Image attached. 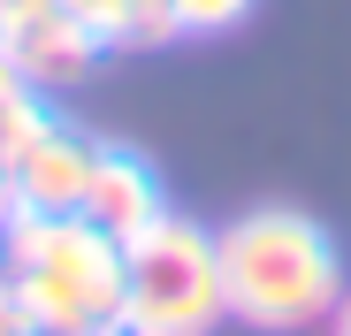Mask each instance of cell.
<instances>
[{
	"label": "cell",
	"instance_id": "6da1fadb",
	"mask_svg": "<svg viewBox=\"0 0 351 336\" xmlns=\"http://www.w3.org/2000/svg\"><path fill=\"white\" fill-rule=\"evenodd\" d=\"M221 252V298L252 328H313L343 306V260L321 237V221L290 206H252L214 237Z\"/></svg>",
	"mask_w": 351,
	"mask_h": 336
},
{
	"label": "cell",
	"instance_id": "7a4b0ae2",
	"mask_svg": "<svg viewBox=\"0 0 351 336\" xmlns=\"http://www.w3.org/2000/svg\"><path fill=\"white\" fill-rule=\"evenodd\" d=\"M0 237H8V291L23 298L31 328L62 336L123 328V237H107L84 214H31V206L0 221Z\"/></svg>",
	"mask_w": 351,
	"mask_h": 336
},
{
	"label": "cell",
	"instance_id": "3957f363",
	"mask_svg": "<svg viewBox=\"0 0 351 336\" xmlns=\"http://www.w3.org/2000/svg\"><path fill=\"white\" fill-rule=\"evenodd\" d=\"M229 313L221 252L199 221L160 214L145 237L123 245V328L130 336H199Z\"/></svg>",
	"mask_w": 351,
	"mask_h": 336
},
{
	"label": "cell",
	"instance_id": "277c9868",
	"mask_svg": "<svg viewBox=\"0 0 351 336\" xmlns=\"http://www.w3.org/2000/svg\"><path fill=\"white\" fill-rule=\"evenodd\" d=\"M0 46H8L16 77L38 84V92H62V84L92 77L99 53H107V46L62 8V0H46V8H31V16H16V23H0Z\"/></svg>",
	"mask_w": 351,
	"mask_h": 336
},
{
	"label": "cell",
	"instance_id": "5b68a950",
	"mask_svg": "<svg viewBox=\"0 0 351 336\" xmlns=\"http://www.w3.org/2000/svg\"><path fill=\"white\" fill-rule=\"evenodd\" d=\"M77 214L130 245V237H145L153 221L168 214L160 206V176H153L138 153H123V145H92V176H84V206Z\"/></svg>",
	"mask_w": 351,
	"mask_h": 336
},
{
	"label": "cell",
	"instance_id": "8992f818",
	"mask_svg": "<svg viewBox=\"0 0 351 336\" xmlns=\"http://www.w3.org/2000/svg\"><path fill=\"white\" fill-rule=\"evenodd\" d=\"M84 176H92V138L53 123L31 153L8 160V184H16V206L31 214H77L84 206Z\"/></svg>",
	"mask_w": 351,
	"mask_h": 336
},
{
	"label": "cell",
	"instance_id": "52a82bcc",
	"mask_svg": "<svg viewBox=\"0 0 351 336\" xmlns=\"http://www.w3.org/2000/svg\"><path fill=\"white\" fill-rule=\"evenodd\" d=\"M62 8H69L99 46H160V38H176L168 0H62Z\"/></svg>",
	"mask_w": 351,
	"mask_h": 336
},
{
	"label": "cell",
	"instance_id": "ba28073f",
	"mask_svg": "<svg viewBox=\"0 0 351 336\" xmlns=\"http://www.w3.org/2000/svg\"><path fill=\"white\" fill-rule=\"evenodd\" d=\"M252 16V0H168V23L176 38H221Z\"/></svg>",
	"mask_w": 351,
	"mask_h": 336
},
{
	"label": "cell",
	"instance_id": "9c48e42d",
	"mask_svg": "<svg viewBox=\"0 0 351 336\" xmlns=\"http://www.w3.org/2000/svg\"><path fill=\"white\" fill-rule=\"evenodd\" d=\"M16 214V184H8V160H0V221Z\"/></svg>",
	"mask_w": 351,
	"mask_h": 336
},
{
	"label": "cell",
	"instance_id": "30bf717a",
	"mask_svg": "<svg viewBox=\"0 0 351 336\" xmlns=\"http://www.w3.org/2000/svg\"><path fill=\"white\" fill-rule=\"evenodd\" d=\"M16 84H23V77H16V62H8V46H0V99H8Z\"/></svg>",
	"mask_w": 351,
	"mask_h": 336
},
{
	"label": "cell",
	"instance_id": "8fae6325",
	"mask_svg": "<svg viewBox=\"0 0 351 336\" xmlns=\"http://www.w3.org/2000/svg\"><path fill=\"white\" fill-rule=\"evenodd\" d=\"M336 328H351V291H343V306H336Z\"/></svg>",
	"mask_w": 351,
	"mask_h": 336
},
{
	"label": "cell",
	"instance_id": "7c38bea8",
	"mask_svg": "<svg viewBox=\"0 0 351 336\" xmlns=\"http://www.w3.org/2000/svg\"><path fill=\"white\" fill-rule=\"evenodd\" d=\"M0 291H8V237H0Z\"/></svg>",
	"mask_w": 351,
	"mask_h": 336
}]
</instances>
